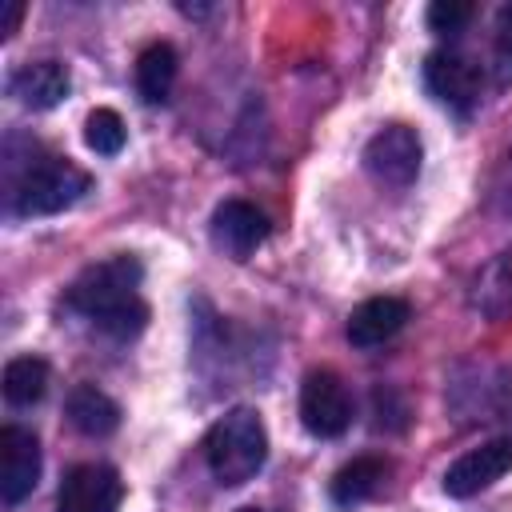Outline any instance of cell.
<instances>
[{
    "label": "cell",
    "mask_w": 512,
    "mask_h": 512,
    "mask_svg": "<svg viewBox=\"0 0 512 512\" xmlns=\"http://www.w3.org/2000/svg\"><path fill=\"white\" fill-rule=\"evenodd\" d=\"M404 324H408V304L400 296H372V300H364V304L352 308L344 332H348V340L356 348H380Z\"/></svg>",
    "instance_id": "8fae6325"
},
{
    "label": "cell",
    "mask_w": 512,
    "mask_h": 512,
    "mask_svg": "<svg viewBox=\"0 0 512 512\" xmlns=\"http://www.w3.org/2000/svg\"><path fill=\"white\" fill-rule=\"evenodd\" d=\"M124 500V480L108 464H76L60 492H56V512H120Z\"/></svg>",
    "instance_id": "8992f818"
},
{
    "label": "cell",
    "mask_w": 512,
    "mask_h": 512,
    "mask_svg": "<svg viewBox=\"0 0 512 512\" xmlns=\"http://www.w3.org/2000/svg\"><path fill=\"white\" fill-rule=\"evenodd\" d=\"M512 80V8H500L496 20V84Z\"/></svg>",
    "instance_id": "ffe728a7"
},
{
    "label": "cell",
    "mask_w": 512,
    "mask_h": 512,
    "mask_svg": "<svg viewBox=\"0 0 512 512\" xmlns=\"http://www.w3.org/2000/svg\"><path fill=\"white\" fill-rule=\"evenodd\" d=\"M264 236H268V220H264V212L256 204H248V200L216 204V212H212V244L224 256L248 260L264 244Z\"/></svg>",
    "instance_id": "9c48e42d"
},
{
    "label": "cell",
    "mask_w": 512,
    "mask_h": 512,
    "mask_svg": "<svg viewBox=\"0 0 512 512\" xmlns=\"http://www.w3.org/2000/svg\"><path fill=\"white\" fill-rule=\"evenodd\" d=\"M420 136L416 128L408 124H388L380 128L368 148H364V168L376 184H388V188H408L420 172Z\"/></svg>",
    "instance_id": "5b68a950"
},
{
    "label": "cell",
    "mask_w": 512,
    "mask_h": 512,
    "mask_svg": "<svg viewBox=\"0 0 512 512\" xmlns=\"http://www.w3.org/2000/svg\"><path fill=\"white\" fill-rule=\"evenodd\" d=\"M472 308L488 320H504L512 312V252H500L472 288Z\"/></svg>",
    "instance_id": "9a60e30c"
},
{
    "label": "cell",
    "mask_w": 512,
    "mask_h": 512,
    "mask_svg": "<svg viewBox=\"0 0 512 512\" xmlns=\"http://www.w3.org/2000/svg\"><path fill=\"white\" fill-rule=\"evenodd\" d=\"M84 140H88V148L96 156H116L124 148V120H120V112L96 108L88 116V124H84Z\"/></svg>",
    "instance_id": "ac0fdd59"
},
{
    "label": "cell",
    "mask_w": 512,
    "mask_h": 512,
    "mask_svg": "<svg viewBox=\"0 0 512 512\" xmlns=\"http://www.w3.org/2000/svg\"><path fill=\"white\" fill-rule=\"evenodd\" d=\"M300 420L312 436L332 440L352 424V396L344 380L328 368H312L300 384Z\"/></svg>",
    "instance_id": "277c9868"
},
{
    "label": "cell",
    "mask_w": 512,
    "mask_h": 512,
    "mask_svg": "<svg viewBox=\"0 0 512 512\" xmlns=\"http://www.w3.org/2000/svg\"><path fill=\"white\" fill-rule=\"evenodd\" d=\"M8 92L28 104V108H56L68 96V72L56 60H36V64H20L8 80Z\"/></svg>",
    "instance_id": "7c38bea8"
},
{
    "label": "cell",
    "mask_w": 512,
    "mask_h": 512,
    "mask_svg": "<svg viewBox=\"0 0 512 512\" xmlns=\"http://www.w3.org/2000/svg\"><path fill=\"white\" fill-rule=\"evenodd\" d=\"M92 188V176L64 156H36L20 172H8L12 216H52L72 208Z\"/></svg>",
    "instance_id": "3957f363"
},
{
    "label": "cell",
    "mask_w": 512,
    "mask_h": 512,
    "mask_svg": "<svg viewBox=\"0 0 512 512\" xmlns=\"http://www.w3.org/2000/svg\"><path fill=\"white\" fill-rule=\"evenodd\" d=\"M472 4L468 0H436L432 8H428V24H432V32H440V36H456L468 20H472Z\"/></svg>",
    "instance_id": "d6986e66"
},
{
    "label": "cell",
    "mask_w": 512,
    "mask_h": 512,
    "mask_svg": "<svg viewBox=\"0 0 512 512\" xmlns=\"http://www.w3.org/2000/svg\"><path fill=\"white\" fill-rule=\"evenodd\" d=\"M508 468H512V436L484 440L480 448L464 452V456L444 472V492L456 496V500H468V496L484 492L488 484H496Z\"/></svg>",
    "instance_id": "ba28073f"
},
{
    "label": "cell",
    "mask_w": 512,
    "mask_h": 512,
    "mask_svg": "<svg viewBox=\"0 0 512 512\" xmlns=\"http://www.w3.org/2000/svg\"><path fill=\"white\" fill-rule=\"evenodd\" d=\"M492 204H496L500 216L512 220V152L504 156V164H500V172L492 180Z\"/></svg>",
    "instance_id": "44dd1931"
},
{
    "label": "cell",
    "mask_w": 512,
    "mask_h": 512,
    "mask_svg": "<svg viewBox=\"0 0 512 512\" xmlns=\"http://www.w3.org/2000/svg\"><path fill=\"white\" fill-rule=\"evenodd\" d=\"M424 84L432 88L436 100H444L452 108H468V104H476L484 76H480V64H472L464 52L440 48L424 60Z\"/></svg>",
    "instance_id": "30bf717a"
},
{
    "label": "cell",
    "mask_w": 512,
    "mask_h": 512,
    "mask_svg": "<svg viewBox=\"0 0 512 512\" xmlns=\"http://www.w3.org/2000/svg\"><path fill=\"white\" fill-rule=\"evenodd\" d=\"M20 16H24V4L20 0H12V4H4V16H0V36L8 40L12 32H16V24H20Z\"/></svg>",
    "instance_id": "7402d4cb"
},
{
    "label": "cell",
    "mask_w": 512,
    "mask_h": 512,
    "mask_svg": "<svg viewBox=\"0 0 512 512\" xmlns=\"http://www.w3.org/2000/svg\"><path fill=\"white\" fill-rule=\"evenodd\" d=\"M48 392V364L40 356H16L4 364V400L16 408H32Z\"/></svg>",
    "instance_id": "e0dca14e"
},
{
    "label": "cell",
    "mask_w": 512,
    "mask_h": 512,
    "mask_svg": "<svg viewBox=\"0 0 512 512\" xmlns=\"http://www.w3.org/2000/svg\"><path fill=\"white\" fill-rule=\"evenodd\" d=\"M40 480V440L20 428L4 424L0 428V500L12 508L20 504Z\"/></svg>",
    "instance_id": "52a82bcc"
},
{
    "label": "cell",
    "mask_w": 512,
    "mask_h": 512,
    "mask_svg": "<svg viewBox=\"0 0 512 512\" xmlns=\"http://www.w3.org/2000/svg\"><path fill=\"white\" fill-rule=\"evenodd\" d=\"M136 288H140V260L108 256L72 280L68 308L88 316L100 332H108L116 340H132L148 320V304L140 300Z\"/></svg>",
    "instance_id": "6da1fadb"
},
{
    "label": "cell",
    "mask_w": 512,
    "mask_h": 512,
    "mask_svg": "<svg viewBox=\"0 0 512 512\" xmlns=\"http://www.w3.org/2000/svg\"><path fill=\"white\" fill-rule=\"evenodd\" d=\"M388 480V460L380 456H356L348 460L336 476H332V500L340 508H356L364 500H372Z\"/></svg>",
    "instance_id": "5bb4252c"
},
{
    "label": "cell",
    "mask_w": 512,
    "mask_h": 512,
    "mask_svg": "<svg viewBox=\"0 0 512 512\" xmlns=\"http://www.w3.org/2000/svg\"><path fill=\"white\" fill-rule=\"evenodd\" d=\"M204 460L220 488L248 484L268 460V432L256 408H228L204 436Z\"/></svg>",
    "instance_id": "7a4b0ae2"
},
{
    "label": "cell",
    "mask_w": 512,
    "mask_h": 512,
    "mask_svg": "<svg viewBox=\"0 0 512 512\" xmlns=\"http://www.w3.org/2000/svg\"><path fill=\"white\" fill-rule=\"evenodd\" d=\"M64 412H68L72 428L84 432V436H108V432H116V424H120L116 400L104 396L96 384H76V388L68 392Z\"/></svg>",
    "instance_id": "4fadbf2b"
},
{
    "label": "cell",
    "mask_w": 512,
    "mask_h": 512,
    "mask_svg": "<svg viewBox=\"0 0 512 512\" xmlns=\"http://www.w3.org/2000/svg\"><path fill=\"white\" fill-rule=\"evenodd\" d=\"M176 80V52L172 44H148L136 60V88L148 104H164Z\"/></svg>",
    "instance_id": "2e32d148"
},
{
    "label": "cell",
    "mask_w": 512,
    "mask_h": 512,
    "mask_svg": "<svg viewBox=\"0 0 512 512\" xmlns=\"http://www.w3.org/2000/svg\"><path fill=\"white\" fill-rule=\"evenodd\" d=\"M240 512H264V508H240Z\"/></svg>",
    "instance_id": "603a6c76"
}]
</instances>
